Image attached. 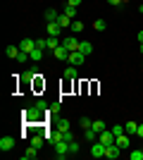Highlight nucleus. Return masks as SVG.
I'll return each mask as SVG.
<instances>
[{
  "instance_id": "obj_1",
  "label": "nucleus",
  "mask_w": 143,
  "mask_h": 160,
  "mask_svg": "<svg viewBox=\"0 0 143 160\" xmlns=\"http://www.w3.org/2000/svg\"><path fill=\"white\" fill-rule=\"evenodd\" d=\"M53 148H55V158H57V160H64L69 155V141H64V139L57 141Z\"/></svg>"
},
{
  "instance_id": "obj_2",
  "label": "nucleus",
  "mask_w": 143,
  "mask_h": 160,
  "mask_svg": "<svg viewBox=\"0 0 143 160\" xmlns=\"http://www.w3.org/2000/svg\"><path fill=\"white\" fill-rule=\"evenodd\" d=\"M69 65H74V67H81L83 62H86V55L81 53V50H72V53H69Z\"/></svg>"
},
{
  "instance_id": "obj_3",
  "label": "nucleus",
  "mask_w": 143,
  "mask_h": 160,
  "mask_svg": "<svg viewBox=\"0 0 143 160\" xmlns=\"http://www.w3.org/2000/svg\"><path fill=\"white\" fill-rule=\"evenodd\" d=\"M105 151H107V146H105L102 141H93V146H91V155H93V158H102Z\"/></svg>"
},
{
  "instance_id": "obj_4",
  "label": "nucleus",
  "mask_w": 143,
  "mask_h": 160,
  "mask_svg": "<svg viewBox=\"0 0 143 160\" xmlns=\"http://www.w3.org/2000/svg\"><path fill=\"white\" fill-rule=\"evenodd\" d=\"M79 43H81V41L76 38V36H69V38H62V46L67 48L69 53H72V50H79Z\"/></svg>"
},
{
  "instance_id": "obj_5",
  "label": "nucleus",
  "mask_w": 143,
  "mask_h": 160,
  "mask_svg": "<svg viewBox=\"0 0 143 160\" xmlns=\"http://www.w3.org/2000/svg\"><path fill=\"white\" fill-rule=\"evenodd\" d=\"M115 143L119 148H122V151H126V148L131 146V139H129V134H119V136H115Z\"/></svg>"
},
{
  "instance_id": "obj_6",
  "label": "nucleus",
  "mask_w": 143,
  "mask_h": 160,
  "mask_svg": "<svg viewBox=\"0 0 143 160\" xmlns=\"http://www.w3.org/2000/svg\"><path fill=\"white\" fill-rule=\"evenodd\" d=\"M119 151H122V148L117 146V143H110V146H107V151H105V158L117 160V158H119Z\"/></svg>"
},
{
  "instance_id": "obj_7",
  "label": "nucleus",
  "mask_w": 143,
  "mask_h": 160,
  "mask_svg": "<svg viewBox=\"0 0 143 160\" xmlns=\"http://www.w3.org/2000/svg\"><path fill=\"white\" fill-rule=\"evenodd\" d=\"M98 136H100V139H98V141H102L105 146H110V143H115V134H112V129H110V132H107V129H105V132H100V134H98Z\"/></svg>"
},
{
  "instance_id": "obj_8",
  "label": "nucleus",
  "mask_w": 143,
  "mask_h": 160,
  "mask_svg": "<svg viewBox=\"0 0 143 160\" xmlns=\"http://www.w3.org/2000/svg\"><path fill=\"white\" fill-rule=\"evenodd\" d=\"M60 33H62V27L57 22H48V36H57L60 38Z\"/></svg>"
},
{
  "instance_id": "obj_9",
  "label": "nucleus",
  "mask_w": 143,
  "mask_h": 160,
  "mask_svg": "<svg viewBox=\"0 0 143 160\" xmlns=\"http://www.w3.org/2000/svg\"><path fill=\"white\" fill-rule=\"evenodd\" d=\"M62 12L67 14L69 19H76V14H79V7H74V5H67V2H64V5H62Z\"/></svg>"
},
{
  "instance_id": "obj_10",
  "label": "nucleus",
  "mask_w": 143,
  "mask_h": 160,
  "mask_svg": "<svg viewBox=\"0 0 143 160\" xmlns=\"http://www.w3.org/2000/svg\"><path fill=\"white\" fill-rule=\"evenodd\" d=\"M12 148H14L12 136H2V139H0V151H12Z\"/></svg>"
},
{
  "instance_id": "obj_11",
  "label": "nucleus",
  "mask_w": 143,
  "mask_h": 160,
  "mask_svg": "<svg viewBox=\"0 0 143 160\" xmlns=\"http://www.w3.org/2000/svg\"><path fill=\"white\" fill-rule=\"evenodd\" d=\"M55 22H57V24H60L62 29H69V27H72V22H74V19H69V17H67V14H64V12H60V14H57V19H55Z\"/></svg>"
},
{
  "instance_id": "obj_12",
  "label": "nucleus",
  "mask_w": 143,
  "mask_h": 160,
  "mask_svg": "<svg viewBox=\"0 0 143 160\" xmlns=\"http://www.w3.org/2000/svg\"><path fill=\"white\" fill-rule=\"evenodd\" d=\"M53 55L55 58H57V60H69V50L64 46H60V48H55L53 50Z\"/></svg>"
},
{
  "instance_id": "obj_13",
  "label": "nucleus",
  "mask_w": 143,
  "mask_h": 160,
  "mask_svg": "<svg viewBox=\"0 0 143 160\" xmlns=\"http://www.w3.org/2000/svg\"><path fill=\"white\" fill-rule=\"evenodd\" d=\"M19 48H21V50H26V53H31V50H36V41L34 38H24L19 43Z\"/></svg>"
},
{
  "instance_id": "obj_14",
  "label": "nucleus",
  "mask_w": 143,
  "mask_h": 160,
  "mask_svg": "<svg viewBox=\"0 0 143 160\" xmlns=\"http://www.w3.org/2000/svg\"><path fill=\"white\" fill-rule=\"evenodd\" d=\"M55 48H60V38H57V36H48L45 50H55Z\"/></svg>"
},
{
  "instance_id": "obj_15",
  "label": "nucleus",
  "mask_w": 143,
  "mask_h": 160,
  "mask_svg": "<svg viewBox=\"0 0 143 160\" xmlns=\"http://www.w3.org/2000/svg\"><path fill=\"white\" fill-rule=\"evenodd\" d=\"M19 50H21L19 46H7V48H5V55H7V58H12V60H17Z\"/></svg>"
},
{
  "instance_id": "obj_16",
  "label": "nucleus",
  "mask_w": 143,
  "mask_h": 160,
  "mask_svg": "<svg viewBox=\"0 0 143 160\" xmlns=\"http://www.w3.org/2000/svg\"><path fill=\"white\" fill-rule=\"evenodd\" d=\"M69 29H72V33L76 36V33H81V31H83V22H81V19H74Z\"/></svg>"
},
{
  "instance_id": "obj_17",
  "label": "nucleus",
  "mask_w": 143,
  "mask_h": 160,
  "mask_svg": "<svg viewBox=\"0 0 143 160\" xmlns=\"http://www.w3.org/2000/svg\"><path fill=\"white\" fill-rule=\"evenodd\" d=\"M79 50H81L83 55H91L93 53V46H91L88 41H81V43H79Z\"/></svg>"
},
{
  "instance_id": "obj_18",
  "label": "nucleus",
  "mask_w": 143,
  "mask_h": 160,
  "mask_svg": "<svg viewBox=\"0 0 143 160\" xmlns=\"http://www.w3.org/2000/svg\"><path fill=\"white\" fill-rule=\"evenodd\" d=\"M83 139H86V141H91V143H93V141L98 139V132H93V129H83Z\"/></svg>"
},
{
  "instance_id": "obj_19",
  "label": "nucleus",
  "mask_w": 143,
  "mask_h": 160,
  "mask_svg": "<svg viewBox=\"0 0 143 160\" xmlns=\"http://www.w3.org/2000/svg\"><path fill=\"white\" fill-rule=\"evenodd\" d=\"M29 55H31V60H34V62H41L43 60V48H36V50H31Z\"/></svg>"
},
{
  "instance_id": "obj_20",
  "label": "nucleus",
  "mask_w": 143,
  "mask_h": 160,
  "mask_svg": "<svg viewBox=\"0 0 143 160\" xmlns=\"http://www.w3.org/2000/svg\"><path fill=\"white\" fill-rule=\"evenodd\" d=\"M91 129H93V132H98V134H100V132H105V129H107V127H105V122H102V120H95L93 124H91Z\"/></svg>"
},
{
  "instance_id": "obj_21",
  "label": "nucleus",
  "mask_w": 143,
  "mask_h": 160,
  "mask_svg": "<svg viewBox=\"0 0 143 160\" xmlns=\"http://www.w3.org/2000/svg\"><path fill=\"white\" fill-rule=\"evenodd\" d=\"M24 158H26V160H34V158H38V148H36V146L26 148V153H24Z\"/></svg>"
},
{
  "instance_id": "obj_22",
  "label": "nucleus",
  "mask_w": 143,
  "mask_h": 160,
  "mask_svg": "<svg viewBox=\"0 0 143 160\" xmlns=\"http://www.w3.org/2000/svg\"><path fill=\"white\" fill-rule=\"evenodd\" d=\"M93 29H95V31H105V29H107L105 19H95V22H93Z\"/></svg>"
},
{
  "instance_id": "obj_23",
  "label": "nucleus",
  "mask_w": 143,
  "mask_h": 160,
  "mask_svg": "<svg viewBox=\"0 0 143 160\" xmlns=\"http://www.w3.org/2000/svg\"><path fill=\"white\" fill-rule=\"evenodd\" d=\"M26 60H31V55H29L26 50H19V55H17V62H21V65H24Z\"/></svg>"
},
{
  "instance_id": "obj_24",
  "label": "nucleus",
  "mask_w": 143,
  "mask_h": 160,
  "mask_svg": "<svg viewBox=\"0 0 143 160\" xmlns=\"http://www.w3.org/2000/svg\"><path fill=\"white\" fill-rule=\"evenodd\" d=\"M124 129H126V134H136L138 124H136V122H126V124H124Z\"/></svg>"
},
{
  "instance_id": "obj_25",
  "label": "nucleus",
  "mask_w": 143,
  "mask_h": 160,
  "mask_svg": "<svg viewBox=\"0 0 143 160\" xmlns=\"http://www.w3.org/2000/svg\"><path fill=\"white\" fill-rule=\"evenodd\" d=\"M57 14H60V12H55V10H45V22H55V19H57Z\"/></svg>"
},
{
  "instance_id": "obj_26",
  "label": "nucleus",
  "mask_w": 143,
  "mask_h": 160,
  "mask_svg": "<svg viewBox=\"0 0 143 160\" xmlns=\"http://www.w3.org/2000/svg\"><path fill=\"white\" fill-rule=\"evenodd\" d=\"M57 129L67 132V129H69V120H64V117H62V120H57Z\"/></svg>"
},
{
  "instance_id": "obj_27",
  "label": "nucleus",
  "mask_w": 143,
  "mask_h": 160,
  "mask_svg": "<svg viewBox=\"0 0 143 160\" xmlns=\"http://www.w3.org/2000/svg\"><path fill=\"white\" fill-rule=\"evenodd\" d=\"M112 134H115V136H119V134H126L124 124H115V127H112Z\"/></svg>"
},
{
  "instance_id": "obj_28",
  "label": "nucleus",
  "mask_w": 143,
  "mask_h": 160,
  "mask_svg": "<svg viewBox=\"0 0 143 160\" xmlns=\"http://www.w3.org/2000/svg\"><path fill=\"white\" fill-rule=\"evenodd\" d=\"M79 153V143L76 141H69V155H76Z\"/></svg>"
},
{
  "instance_id": "obj_29",
  "label": "nucleus",
  "mask_w": 143,
  "mask_h": 160,
  "mask_svg": "<svg viewBox=\"0 0 143 160\" xmlns=\"http://www.w3.org/2000/svg\"><path fill=\"white\" fill-rule=\"evenodd\" d=\"M129 158H131V160H143V151H138V148H136V151H131Z\"/></svg>"
},
{
  "instance_id": "obj_30",
  "label": "nucleus",
  "mask_w": 143,
  "mask_h": 160,
  "mask_svg": "<svg viewBox=\"0 0 143 160\" xmlns=\"http://www.w3.org/2000/svg\"><path fill=\"white\" fill-rule=\"evenodd\" d=\"M64 77H67V79H74V77H76V67H74V65H72V67H67Z\"/></svg>"
},
{
  "instance_id": "obj_31",
  "label": "nucleus",
  "mask_w": 143,
  "mask_h": 160,
  "mask_svg": "<svg viewBox=\"0 0 143 160\" xmlns=\"http://www.w3.org/2000/svg\"><path fill=\"white\" fill-rule=\"evenodd\" d=\"M79 124H81V129H91V124H93V122H91L88 117H81V120H79Z\"/></svg>"
},
{
  "instance_id": "obj_32",
  "label": "nucleus",
  "mask_w": 143,
  "mask_h": 160,
  "mask_svg": "<svg viewBox=\"0 0 143 160\" xmlns=\"http://www.w3.org/2000/svg\"><path fill=\"white\" fill-rule=\"evenodd\" d=\"M31 146L41 148V146H43V136H34V139H31Z\"/></svg>"
},
{
  "instance_id": "obj_33",
  "label": "nucleus",
  "mask_w": 143,
  "mask_h": 160,
  "mask_svg": "<svg viewBox=\"0 0 143 160\" xmlns=\"http://www.w3.org/2000/svg\"><path fill=\"white\" fill-rule=\"evenodd\" d=\"M34 77H38L34 69H24V79H34Z\"/></svg>"
},
{
  "instance_id": "obj_34",
  "label": "nucleus",
  "mask_w": 143,
  "mask_h": 160,
  "mask_svg": "<svg viewBox=\"0 0 143 160\" xmlns=\"http://www.w3.org/2000/svg\"><path fill=\"white\" fill-rule=\"evenodd\" d=\"M45 43H48V38H36V48H43V50H45Z\"/></svg>"
},
{
  "instance_id": "obj_35",
  "label": "nucleus",
  "mask_w": 143,
  "mask_h": 160,
  "mask_svg": "<svg viewBox=\"0 0 143 160\" xmlns=\"http://www.w3.org/2000/svg\"><path fill=\"white\" fill-rule=\"evenodd\" d=\"M48 110H50V115H57V112H60V105L55 103V105H50V108H48Z\"/></svg>"
},
{
  "instance_id": "obj_36",
  "label": "nucleus",
  "mask_w": 143,
  "mask_h": 160,
  "mask_svg": "<svg viewBox=\"0 0 143 160\" xmlns=\"http://www.w3.org/2000/svg\"><path fill=\"white\" fill-rule=\"evenodd\" d=\"M36 108H41L43 112H45V110H48V105H45V100H38V103H36Z\"/></svg>"
},
{
  "instance_id": "obj_37",
  "label": "nucleus",
  "mask_w": 143,
  "mask_h": 160,
  "mask_svg": "<svg viewBox=\"0 0 143 160\" xmlns=\"http://www.w3.org/2000/svg\"><path fill=\"white\" fill-rule=\"evenodd\" d=\"M136 136H138V139H143V124H138V129H136Z\"/></svg>"
},
{
  "instance_id": "obj_38",
  "label": "nucleus",
  "mask_w": 143,
  "mask_h": 160,
  "mask_svg": "<svg viewBox=\"0 0 143 160\" xmlns=\"http://www.w3.org/2000/svg\"><path fill=\"white\" fill-rule=\"evenodd\" d=\"M67 5H74V7H79V5H81V0H67Z\"/></svg>"
},
{
  "instance_id": "obj_39",
  "label": "nucleus",
  "mask_w": 143,
  "mask_h": 160,
  "mask_svg": "<svg viewBox=\"0 0 143 160\" xmlns=\"http://www.w3.org/2000/svg\"><path fill=\"white\" fill-rule=\"evenodd\" d=\"M107 2H110L112 7H119V5H122V0H107Z\"/></svg>"
},
{
  "instance_id": "obj_40",
  "label": "nucleus",
  "mask_w": 143,
  "mask_h": 160,
  "mask_svg": "<svg viewBox=\"0 0 143 160\" xmlns=\"http://www.w3.org/2000/svg\"><path fill=\"white\" fill-rule=\"evenodd\" d=\"M138 43H143V31H138Z\"/></svg>"
},
{
  "instance_id": "obj_41",
  "label": "nucleus",
  "mask_w": 143,
  "mask_h": 160,
  "mask_svg": "<svg viewBox=\"0 0 143 160\" xmlns=\"http://www.w3.org/2000/svg\"><path fill=\"white\" fill-rule=\"evenodd\" d=\"M138 12H143V5H141V7H138Z\"/></svg>"
},
{
  "instance_id": "obj_42",
  "label": "nucleus",
  "mask_w": 143,
  "mask_h": 160,
  "mask_svg": "<svg viewBox=\"0 0 143 160\" xmlns=\"http://www.w3.org/2000/svg\"><path fill=\"white\" fill-rule=\"evenodd\" d=\"M141 55H143V43H141Z\"/></svg>"
},
{
  "instance_id": "obj_43",
  "label": "nucleus",
  "mask_w": 143,
  "mask_h": 160,
  "mask_svg": "<svg viewBox=\"0 0 143 160\" xmlns=\"http://www.w3.org/2000/svg\"><path fill=\"white\" fill-rule=\"evenodd\" d=\"M122 2H129V0H122Z\"/></svg>"
}]
</instances>
